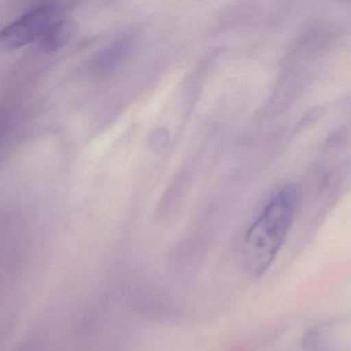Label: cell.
I'll list each match as a JSON object with an SVG mask.
<instances>
[{
    "mask_svg": "<svg viewBox=\"0 0 351 351\" xmlns=\"http://www.w3.org/2000/svg\"><path fill=\"white\" fill-rule=\"evenodd\" d=\"M297 206L293 186H283L269 199L244 237L243 261L254 276H262L274 263L291 230Z\"/></svg>",
    "mask_w": 351,
    "mask_h": 351,
    "instance_id": "6da1fadb",
    "label": "cell"
},
{
    "mask_svg": "<svg viewBox=\"0 0 351 351\" xmlns=\"http://www.w3.org/2000/svg\"><path fill=\"white\" fill-rule=\"evenodd\" d=\"M73 34L69 8L63 3H45L30 9L0 34L3 46L18 49L38 45L47 51L62 48Z\"/></svg>",
    "mask_w": 351,
    "mask_h": 351,
    "instance_id": "7a4b0ae2",
    "label": "cell"
},
{
    "mask_svg": "<svg viewBox=\"0 0 351 351\" xmlns=\"http://www.w3.org/2000/svg\"><path fill=\"white\" fill-rule=\"evenodd\" d=\"M136 45L137 36L133 32L118 36L98 53L92 63V71L99 75L114 73L132 55Z\"/></svg>",
    "mask_w": 351,
    "mask_h": 351,
    "instance_id": "3957f363",
    "label": "cell"
}]
</instances>
